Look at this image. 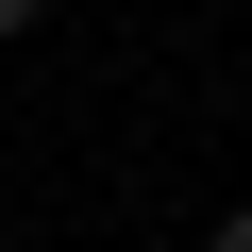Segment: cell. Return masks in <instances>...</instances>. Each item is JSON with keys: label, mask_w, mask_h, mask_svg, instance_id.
<instances>
[{"label": "cell", "mask_w": 252, "mask_h": 252, "mask_svg": "<svg viewBox=\"0 0 252 252\" xmlns=\"http://www.w3.org/2000/svg\"><path fill=\"white\" fill-rule=\"evenodd\" d=\"M202 252H252V202H219V219H202Z\"/></svg>", "instance_id": "6da1fadb"}, {"label": "cell", "mask_w": 252, "mask_h": 252, "mask_svg": "<svg viewBox=\"0 0 252 252\" xmlns=\"http://www.w3.org/2000/svg\"><path fill=\"white\" fill-rule=\"evenodd\" d=\"M34 17H51V0H0V51H17V34H34Z\"/></svg>", "instance_id": "7a4b0ae2"}]
</instances>
